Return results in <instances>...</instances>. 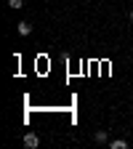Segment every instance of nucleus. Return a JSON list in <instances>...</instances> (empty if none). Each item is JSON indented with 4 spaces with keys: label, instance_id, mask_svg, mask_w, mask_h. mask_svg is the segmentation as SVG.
<instances>
[{
    "label": "nucleus",
    "instance_id": "1",
    "mask_svg": "<svg viewBox=\"0 0 133 149\" xmlns=\"http://www.w3.org/2000/svg\"><path fill=\"white\" fill-rule=\"evenodd\" d=\"M37 144H40V136H37V133H27V136H24V146L35 149Z\"/></svg>",
    "mask_w": 133,
    "mask_h": 149
},
{
    "label": "nucleus",
    "instance_id": "2",
    "mask_svg": "<svg viewBox=\"0 0 133 149\" xmlns=\"http://www.w3.org/2000/svg\"><path fill=\"white\" fill-rule=\"evenodd\" d=\"M29 32H32V27H29V22H22V24H19V35H24V37H27Z\"/></svg>",
    "mask_w": 133,
    "mask_h": 149
},
{
    "label": "nucleus",
    "instance_id": "6",
    "mask_svg": "<svg viewBox=\"0 0 133 149\" xmlns=\"http://www.w3.org/2000/svg\"><path fill=\"white\" fill-rule=\"evenodd\" d=\"M130 22H133V11H130Z\"/></svg>",
    "mask_w": 133,
    "mask_h": 149
},
{
    "label": "nucleus",
    "instance_id": "5",
    "mask_svg": "<svg viewBox=\"0 0 133 149\" xmlns=\"http://www.w3.org/2000/svg\"><path fill=\"white\" fill-rule=\"evenodd\" d=\"M8 6H11V8H16V11H19V8H22V6H24V0H8Z\"/></svg>",
    "mask_w": 133,
    "mask_h": 149
},
{
    "label": "nucleus",
    "instance_id": "4",
    "mask_svg": "<svg viewBox=\"0 0 133 149\" xmlns=\"http://www.w3.org/2000/svg\"><path fill=\"white\" fill-rule=\"evenodd\" d=\"M93 139H96L99 144H104V141H107V130H99V133H96V136H93Z\"/></svg>",
    "mask_w": 133,
    "mask_h": 149
},
{
    "label": "nucleus",
    "instance_id": "3",
    "mask_svg": "<svg viewBox=\"0 0 133 149\" xmlns=\"http://www.w3.org/2000/svg\"><path fill=\"white\" fill-rule=\"evenodd\" d=\"M109 146H112V149H125V146H128V141H125V139H115Z\"/></svg>",
    "mask_w": 133,
    "mask_h": 149
}]
</instances>
